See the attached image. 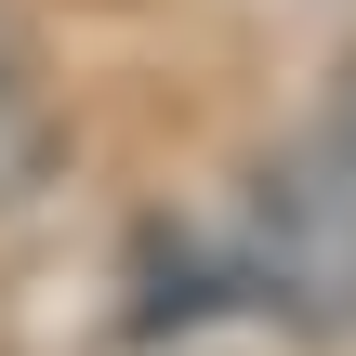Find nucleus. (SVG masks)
<instances>
[{"label":"nucleus","instance_id":"nucleus-1","mask_svg":"<svg viewBox=\"0 0 356 356\" xmlns=\"http://www.w3.org/2000/svg\"><path fill=\"white\" fill-rule=\"evenodd\" d=\"M291 343H356V172L330 145H264L238 172V264Z\"/></svg>","mask_w":356,"mask_h":356},{"label":"nucleus","instance_id":"nucleus-2","mask_svg":"<svg viewBox=\"0 0 356 356\" xmlns=\"http://www.w3.org/2000/svg\"><path fill=\"white\" fill-rule=\"evenodd\" d=\"M53 159H66V119H53V79H40L26 26L0 13V211H13V198H40V185H53Z\"/></svg>","mask_w":356,"mask_h":356},{"label":"nucleus","instance_id":"nucleus-3","mask_svg":"<svg viewBox=\"0 0 356 356\" xmlns=\"http://www.w3.org/2000/svg\"><path fill=\"white\" fill-rule=\"evenodd\" d=\"M317 145H330V159L356 172V53L330 66V92H317Z\"/></svg>","mask_w":356,"mask_h":356}]
</instances>
